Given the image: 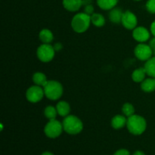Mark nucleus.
Masks as SVG:
<instances>
[{"mask_svg": "<svg viewBox=\"0 0 155 155\" xmlns=\"http://www.w3.org/2000/svg\"><path fill=\"white\" fill-rule=\"evenodd\" d=\"M127 128L131 134L140 136L143 134L147 129V121L145 117L139 114H133L127 118Z\"/></svg>", "mask_w": 155, "mask_h": 155, "instance_id": "1", "label": "nucleus"}, {"mask_svg": "<svg viewBox=\"0 0 155 155\" xmlns=\"http://www.w3.org/2000/svg\"><path fill=\"white\" fill-rule=\"evenodd\" d=\"M91 24V16L85 12H79L71 20V27L77 33H83L89 30Z\"/></svg>", "mask_w": 155, "mask_h": 155, "instance_id": "2", "label": "nucleus"}, {"mask_svg": "<svg viewBox=\"0 0 155 155\" xmlns=\"http://www.w3.org/2000/svg\"><path fill=\"white\" fill-rule=\"evenodd\" d=\"M64 131L69 135H77L83 130V123L80 117L73 114L64 117L63 121Z\"/></svg>", "mask_w": 155, "mask_h": 155, "instance_id": "3", "label": "nucleus"}, {"mask_svg": "<svg viewBox=\"0 0 155 155\" xmlns=\"http://www.w3.org/2000/svg\"><path fill=\"white\" fill-rule=\"evenodd\" d=\"M45 97L51 101H57L61 98L64 93V88L61 83L57 80H51L43 86Z\"/></svg>", "mask_w": 155, "mask_h": 155, "instance_id": "4", "label": "nucleus"}, {"mask_svg": "<svg viewBox=\"0 0 155 155\" xmlns=\"http://www.w3.org/2000/svg\"><path fill=\"white\" fill-rule=\"evenodd\" d=\"M64 128L62 122L57 119L49 120L44 127V133L50 139H56L63 133Z\"/></svg>", "mask_w": 155, "mask_h": 155, "instance_id": "5", "label": "nucleus"}, {"mask_svg": "<svg viewBox=\"0 0 155 155\" xmlns=\"http://www.w3.org/2000/svg\"><path fill=\"white\" fill-rule=\"evenodd\" d=\"M55 50L51 44L42 43L36 50V56L40 61L48 63L54 59L55 56Z\"/></svg>", "mask_w": 155, "mask_h": 155, "instance_id": "6", "label": "nucleus"}, {"mask_svg": "<svg viewBox=\"0 0 155 155\" xmlns=\"http://www.w3.org/2000/svg\"><path fill=\"white\" fill-rule=\"evenodd\" d=\"M25 96L29 102L33 103V104L39 102L45 97L43 87L37 86V85L30 86L26 91Z\"/></svg>", "mask_w": 155, "mask_h": 155, "instance_id": "7", "label": "nucleus"}, {"mask_svg": "<svg viewBox=\"0 0 155 155\" xmlns=\"http://www.w3.org/2000/svg\"><path fill=\"white\" fill-rule=\"evenodd\" d=\"M134 54L138 60L147 61L154 56L152 48L148 44L139 43L134 48Z\"/></svg>", "mask_w": 155, "mask_h": 155, "instance_id": "8", "label": "nucleus"}, {"mask_svg": "<svg viewBox=\"0 0 155 155\" xmlns=\"http://www.w3.org/2000/svg\"><path fill=\"white\" fill-rule=\"evenodd\" d=\"M121 24L124 28L129 30H133L138 25L137 16L131 11L127 10L124 12Z\"/></svg>", "mask_w": 155, "mask_h": 155, "instance_id": "9", "label": "nucleus"}, {"mask_svg": "<svg viewBox=\"0 0 155 155\" xmlns=\"http://www.w3.org/2000/svg\"><path fill=\"white\" fill-rule=\"evenodd\" d=\"M151 31L143 26H137L133 30V37L139 43H145L151 39Z\"/></svg>", "mask_w": 155, "mask_h": 155, "instance_id": "10", "label": "nucleus"}, {"mask_svg": "<svg viewBox=\"0 0 155 155\" xmlns=\"http://www.w3.org/2000/svg\"><path fill=\"white\" fill-rule=\"evenodd\" d=\"M64 8L70 12H77L83 5V0H63Z\"/></svg>", "mask_w": 155, "mask_h": 155, "instance_id": "11", "label": "nucleus"}, {"mask_svg": "<svg viewBox=\"0 0 155 155\" xmlns=\"http://www.w3.org/2000/svg\"><path fill=\"white\" fill-rule=\"evenodd\" d=\"M127 117L124 114H117L114 116L111 119V127L114 130H120L127 127Z\"/></svg>", "mask_w": 155, "mask_h": 155, "instance_id": "12", "label": "nucleus"}, {"mask_svg": "<svg viewBox=\"0 0 155 155\" xmlns=\"http://www.w3.org/2000/svg\"><path fill=\"white\" fill-rule=\"evenodd\" d=\"M56 109H57L58 114L59 116L62 117H65L68 116L71 113V105L69 103L66 101H59L56 104Z\"/></svg>", "mask_w": 155, "mask_h": 155, "instance_id": "13", "label": "nucleus"}, {"mask_svg": "<svg viewBox=\"0 0 155 155\" xmlns=\"http://www.w3.org/2000/svg\"><path fill=\"white\" fill-rule=\"evenodd\" d=\"M124 12H123L122 9L117 7H115L113 9H111L108 14V17L110 22L115 24H121Z\"/></svg>", "mask_w": 155, "mask_h": 155, "instance_id": "14", "label": "nucleus"}, {"mask_svg": "<svg viewBox=\"0 0 155 155\" xmlns=\"http://www.w3.org/2000/svg\"><path fill=\"white\" fill-rule=\"evenodd\" d=\"M39 39L42 43L51 44L54 40V34L49 29L44 28L39 32Z\"/></svg>", "mask_w": 155, "mask_h": 155, "instance_id": "15", "label": "nucleus"}, {"mask_svg": "<svg viewBox=\"0 0 155 155\" xmlns=\"http://www.w3.org/2000/svg\"><path fill=\"white\" fill-rule=\"evenodd\" d=\"M140 84L141 89L143 92L150 93L155 91V78L150 77L145 78Z\"/></svg>", "mask_w": 155, "mask_h": 155, "instance_id": "16", "label": "nucleus"}, {"mask_svg": "<svg viewBox=\"0 0 155 155\" xmlns=\"http://www.w3.org/2000/svg\"><path fill=\"white\" fill-rule=\"evenodd\" d=\"M146 71H145V68H139L137 69L134 70L132 73V80L137 83H141L145 78H146Z\"/></svg>", "mask_w": 155, "mask_h": 155, "instance_id": "17", "label": "nucleus"}, {"mask_svg": "<svg viewBox=\"0 0 155 155\" xmlns=\"http://www.w3.org/2000/svg\"><path fill=\"white\" fill-rule=\"evenodd\" d=\"M119 0H97V5L101 9L110 11L117 5Z\"/></svg>", "mask_w": 155, "mask_h": 155, "instance_id": "18", "label": "nucleus"}, {"mask_svg": "<svg viewBox=\"0 0 155 155\" xmlns=\"http://www.w3.org/2000/svg\"><path fill=\"white\" fill-rule=\"evenodd\" d=\"M32 80H33L34 85H37V86H42V87H43L48 81L46 75L42 72L34 73L33 77H32Z\"/></svg>", "mask_w": 155, "mask_h": 155, "instance_id": "19", "label": "nucleus"}, {"mask_svg": "<svg viewBox=\"0 0 155 155\" xmlns=\"http://www.w3.org/2000/svg\"><path fill=\"white\" fill-rule=\"evenodd\" d=\"M91 22L96 27H102L105 25V18L100 13H94L91 15Z\"/></svg>", "mask_w": 155, "mask_h": 155, "instance_id": "20", "label": "nucleus"}, {"mask_svg": "<svg viewBox=\"0 0 155 155\" xmlns=\"http://www.w3.org/2000/svg\"><path fill=\"white\" fill-rule=\"evenodd\" d=\"M144 68L148 77L155 78V56H153L149 60L145 61Z\"/></svg>", "mask_w": 155, "mask_h": 155, "instance_id": "21", "label": "nucleus"}, {"mask_svg": "<svg viewBox=\"0 0 155 155\" xmlns=\"http://www.w3.org/2000/svg\"><path fill=\"white\" fill-rule=\"evenodd\" d=\"M44 115H45V117L49 120H53L56 119L58 114L57 109L56 107L52 105H48L45 107L44 109Z\"/></svg>", "mask_w": 155, "mask_h": 155, "instance_id": "22", "label": "nucleus"}, {"mask_svg": "<svg viewBox=\"0 0 155 155\" xmlns=\"http://www.w3.org/2000/svg\"><path fill=\"white\" fill-rule=\"evenodd\" d=\"M135 111H136V110H135V107L133 104L130 102L124 103L122 107V113L124 116L127 117V118L130 117L135 114Z\"/></svg>", "mask_w": 155, "mask_h": 155, "instance_id": "23", "label": "nucleus"}, {"mask_svg": "<svg viewBox=\"0 0 155 155\" xmlns=\"http://www.w3.org/2000/svg\"><path fill=\"white\" fill-rule=\"evenodd\" d=\"M145 8L149 13L155 14V0H148Z\"/></svg>", "mask_w": 155, "mask_h": 155, "instance_id": "24", "label": "nucleus"}, {"mask_svg": "<svg viewBox=\"0 0 155 155\" xmlns=\"http://www.w3.org/2000/svg\"><path fill=\"white\" fill-rule=\"evenodd\" d=\"M84 12L86 14L89 15H92V14L95 13V8H94V6L92 4L86 5L84 6Z\"/></svg>", "mask_w": 155, "mask_h": 155, "instance_id": "25", "label": "nucleus"}, {"mask_svg": "<svg viewBox=\"0 0 155 155\" xmlns=\"http://www.w3.org/2000/svg\"><path fill=\"white\" fill-rule=\"evenodd\" d=\"M114 155H130V153L128 150L122 148V149L117 150Z\"/></svg>", "mask_w": 155, "mask_h": 155, "instance_id": "26", "label": "nucleus"}, {"mask_svg": "<svg viewBox=\"0 0 155 155\" xmlns=\"http://www.w3.org/2000/svg\"><path fill=\"white\" fill-rule=\"evenodd\" d=\"M53 47H54L56 52H57V51H60L61 50L63 49V45H62V43H61V42H56V43H54V45H53Z\"/></svg>", "mask_w": 155, "mask_h": 155, "instance_id": "27", "label": "nucleus"}, {"mask_svg": "<svg viewBox=\"0 0 155 155\" xmlns=\"http://www.w3.org/2000/svg\"><path fill=\"white\" fill-rule=\"evenodd\" d=\"M148 45L152 48V50L155 49V36H154L152 39H149V41H148Z\"/></svg>", "mask_w": 155, "mask_h": 155, "instance_id": "28", "label": "nucleus"}, {"mask_svg": "<svg viewBox=\"0 0 155 155\" xmlns=\"http://www.w3.org/2000/svg\"><path fill=\"white\" fill-rule=\"evenodd\" d=\"M150 31L153 36H155V20L151 23V26H150Z\"/></svg>", "mask_w": 155, "mask_h": 155, "instance_id": "29", "label": "nucleus"}, {"mask_svg": "<svg viewBox=\"0 0 155 155\" xmlns=\"http://www.w3.org/2000/svg\"><path fill=\"white\" fill-rule=\"evenodd\" d=\"M133 155H145V153L142 151H136V152L133 154Z\"/></svg>", "mask_w": 155, "mask_h": 155, "instance_id": "30", "label": "nucleus"}, {"mask_svg": "<svg viewBox=\"0 0 155 155\" xmlns=\"http://www.w3.org/2000/svg\"><path fill=\"white\" fill-rule=\"evenodd\" d=\"M41 155H54L51 152H49V151H45V152L42 153Z\"/></svg>", "mask_w": 155, "mask_h": 155, "instance_id": "31", "label": "nucleus"}, {"mask_svg": "<svg viewBox=\"0 0 155 155\" xmlns=\"http://www.w3.org/2000/svg\"><path fill=\"white\" fill-rule=\"evenodd\" d=\"M153 54H154V56H155V49L153 50Z\"/></svg>", "mask_w": 155, "mask_h": 155, "instance_id": "32", "label": "nucleus"}, {"mask_svg": "<svg viewBox=\"0 0 155 155\" xmlns=\"http://www.w3.org/2000/svg\"><path fill=\"white\" fill-rule=\"evenodd\" d=\"M134 1H137V2H139V1H142V0H134Z\"/></svg>", "mask_w": 155, "mask_h": 155, "instance_id": "33", "label": "nucleus"}]
</instances>
